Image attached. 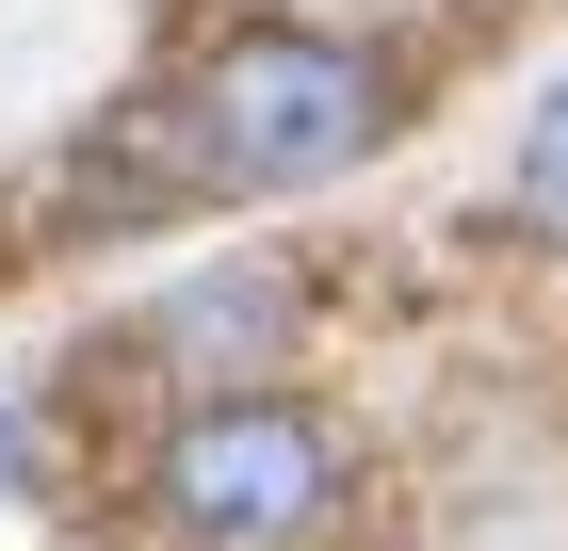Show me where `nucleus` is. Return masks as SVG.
I'll list each match as a JSON object with an SVG mask.
<instances>
[{
	"label": "nucleus",
	"instance_id": "1",
	"mask_svg": "<svg viewBox=\"0 0 568 551\" xmlns=\"http://www.w3.org/2000/svg\"><path fill=\"white\" fill-rule=\"evenodd\" d=\"M390 130V82H374V49L342 33H227L179 98V146L212 195H308V178H342L357 146Z\"/></svg>",
	"mask_w": 568,
	"mask_h": 551
},
{
	"label": "nucleus",
	"instance_id": "2",
	"mask_svg": "<svg viewBox=\"0 0 568 551\" xmlns=\"http://www.w3.org/2000/svg\"><path fill=\"white\" fill-rule=\"evenodd\" d=\"M146 487H163V519L195 551H276V535H308V519L342 503V438L308 422V406H276V389H212L146 455Z\"/></svg>",
	"mask_w": 568,
	"mask_h": 551
},
{
	"label": "nucleus",
	"instance_id": "3",
	"mask_svg": "<svg viewBox=\"0 0 568 551\" xmlns=\"http://www.w3.org/2000/svg\"><path fill=\"white\" fill-rule=\"evenodd\" d=\"M146 357H179L195 389H244L261 357H293V259H212L146 308Z\"/></svg>",
	"mask_w": 568,
	"mask_h": 551
},
{
	"label": "nucleus",
	"instance_id": "4",
	"mask_svg": "<svg viewBox=\"0 0 568 551\" xmlns=\"http://www.w3.org/2000/svg\"><path fill=\"white\" fill-rule=\"evenodd\" d=\"M520 227H536V244H568V82L536 98V130H520Z\"/></svg>",
	"mask_w": 568,
	"mask_h": 551
},
{
	"label": "nucleus",
	"instance_id": "5",
	"mask_svg": "<svg viewBox=\"0 0 568 551\" xmlns=\"http://www.w3.org/2000/svg\"><path fill=\"white\" fill-rule=\"evenodd\" d=\"M17 470H33V422H17V406H0V487H17Z\"/></svg>",
	"mask_w": 568,
	"mask_h": 551
}]
</instances>
